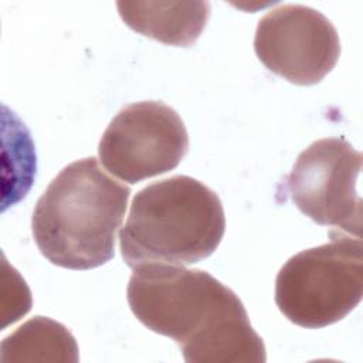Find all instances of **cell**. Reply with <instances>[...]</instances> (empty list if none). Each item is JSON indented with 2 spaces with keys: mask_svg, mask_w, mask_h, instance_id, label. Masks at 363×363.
<instances>
[{
  "mask_svg": "<svg viewBox=\"0 0 363 363\" xmlns=\"http://www.w3.org/2000/svg\"><path fill=\"white\" fill-rule=\"evenodd\" d=\"M187 150L189 133L182 118L157 101L122 108L98 146L106 170L130 184L174 169Z\"/></svg>",
  "mask_w": 363,
  "mask_h": 363,
  "instance_id": "5b68a950",
  "label": "cell"
},
{
  "mask_svg": "<svg viewBox=\"0 0 363 363\" xmlns=\"http://www.w3.org/2000/svg\"><path fill=\"white\" fill-rule=\"evenodd\" d=\"M362 155L343 138L313 142L296 159L286 177L295 206L330 231L360 238L362 199L356 191Z\"/></svg>",
  "mask_w": 363,
  "mask_h": 363,
  "instance_id": "8992f818",
  "label": "cell"
},
{
  "mask_svg": "<svg viewBox=\"0 0 363 363\" xmlns=\"http://www.w3.org/2000/svg\"><path fill=\"white\" fill-rule=\"evenodd\" d=\"M329 235V242L291 257L277 275V306L302 328L336 323L362 301V241L336 231Z\"/></svg>",
  "mask_w": 363,
  "mask_h": 363,
  "instance_id": "277c9868",
  "label": "cell"
},
{
  "mask_svg": "<svg viewBox=\"0 0 363 363\" xmlns=\"http://www.w3.org/2000/svg\"><path fill=\"white\" fill-rule=\"evenodd\" d=\"M128 27L169 45L196 43L210 17L208 1H118Z\"/></svg>",
  "mask_w": 363,
  "mask_h": 363,
  "instance_id": "ba28073f",
  "label": "cell"
},
{
  "mask_svg": "<svg viewBox=\"0 0 363 363\" xmlns=\"http://www.w3.org/2000/svg\"><path fill=\"white\" fill-rule=\"evenodd\" d=\"M1 362H68L79 360L72 333L60 322L34 316L0 345Z\"/></svg>",
  "mask_w": 363,
  "mask_h": 363,
  "instance_id": "9c48e42d",
  "label": "cell"
},
{
  "mask_svg": "<svg viewBox=\"0 0 363 363\" xmlns=\"http://www.w3.org/2000/svg\"><path fill=\"white\" fill-rule=\"evenodd\" d=\"M130 189L109 177L95 157L65 166L38 199L31 230L40 252L68 269L101 267L115 255Z\"/></svg>",
  "mask_w": 363,
  "mask_h": 363,
  "instance_id": "7a4b0ae2",
  "label": "cell"
},
{
  "mask_svg": "<svg viewBox=\"0 0 363 363\" xmlns=\"http://www.w3.org/2000/svg\"><path fill=\"white\" fill-rule=\"evenodd\" d=\"M130 311L172 337L187 363H264L265 346L238 296L201 269L150 264L133 268Z\"/></svg>",
  "mask_w": 363,
  "mask_h": 363,
  "instance_id": "6da1fadb",
  "label": "cell"
},
{
  "mask_svg": "<svg viewBox=\"0 0 363 363\" xmlns=\"http://www.w3.org/2000/svg\"><path fill=\"white\" fill-rule=\"evenodd\" d=\"M254 50L274 74L298 85H313L333 69L340 54L335 26L303 4H282L257 26Z\"/></svg>",
  "mask_w": 363,
  "mask_h": 363,
  "instance_id": "52a82bcc",
  "label": "cell"
},
{
  "mask_svg": "<svg viewBox=\"0 0 363 363\" xmlns=\"http://www.w3.org/2000/svg\"><path fill=\"white\" fill-rule=\"evenodd\" d=\"M225 230L224 208L210 187L190 176H172L136 193L119 231L123 261L187 265L211 255Z\"/></svg>",
  "mask_w": 363,
  "mask_h": 363,
  "instance_id": "3957f363",
  "label": "cell"
}]
</instances>
